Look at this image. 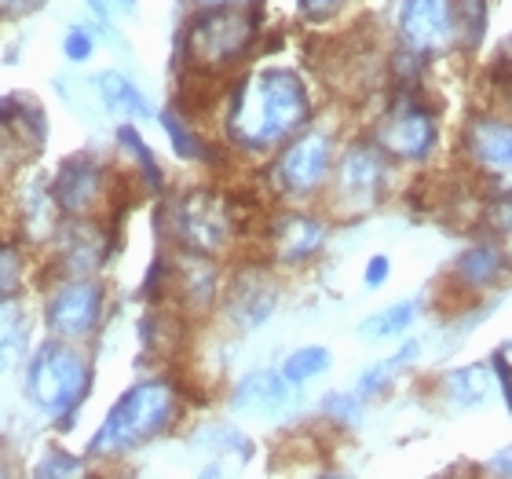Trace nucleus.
<instances>
[{"instance_id":"1","label":"nucleus","mask_w":512,"mask_h":479,"mask_svg":"<svg viewBox=\"0 0 512 479\" xmlns=\"http://www.w3.org/2000/svg\"><path fill=\"white\" fill-rule=\"evenodd\" d=\"M319 118L308 77L293 66H256L238 74L220 96V143L264 165L278 147Z\"/></svg>"},{"instance_id":"2","label":"nucleus","mask_w":512,"mask_h":479,"mask_svg":"<svg viewBox=\"0 0 512 479\" xmlns=\"http://www.w3.org/2000/svg\"><path fill=\"white\" fill-rule=\"evenodd\" d=\"M191 410V388L172 370L139 373L110 399L99 425L88 432L85 458L92 465H128L154 443L191 428Z\"/></svg>"},{"instance_id":"3","label":"nucleus","mask_w":512,"mask_h":479,"mask_svg":"<svg viewBox=\"0 0 512 479\" xmlns=\"http://www.w3.org/2000/svg\"><path fill=\"white\" fill-rule=\"evenodd\" d=\"M154 227L161 249L227 260L246 238L249 220L235 194L213 183H191L154 205Z\"/></svg>"},{"instance_id":"4","label":"nucleus","mask_w":512,"mask_h":479,"mask_svg":"<svg viewBox=\"0 0 512 479\" xmlns=\"http://www.w3.org/2000/svg\"><path fill=\"white\" fill-rule=\"evenodd\" d=\"M96 377V355L88 344L41 337L19 373L22 403L48 421L55 436H70L96 392Z\"/></svg>"},{"instance_id":"5","label":"nucleus","mask_w":512,"mask_h":479,"mask_svg":"<svg viewBox=\"0 0 512 479\" xmlns=\"http://www.w3.org/2000/svg\"><path fill=\"white\" fill-rule=\"evenodd\" d=\"M399 165L374 143L370 132H352L344 136L337 169H333L330 191L322 198V209L330 213L333 224H355L377 213L381 205L395 198L399 187Z\"/></svg>"},{"instance_id":"6","label":"nucleus","mask_w":512,"mask_h":479,"mask_svg":"<svg viewBox=\"0 0 512 479\" xmlns=\"http://www.w3.org/2000/svg\"><path fill=\"white\" fill-rule=\"evenodd\" d=\"M344 136L326 121H311L300 136L264 161V191L275 205H322L330 191Z\"/></svg>"},{"instance_id":"7","label":"nucleus","mask_w":512,"mask_h":479,"mask_svg":"<svg viewBox=\"0 0 512 479\" xmlns=\"http://www.w3.org/2000/svg\"><path fill=\"white\" fill-rule=\"evenodd\" d=\"M256 41H260V11H191L180 33L183 70L194 81H224L256 52Z\"/></svg>"},{"instance_id":"8","label":"nucleus","mask_w":512,"mask_h":479,"mask_svg":"<svg viewBox=\"0 0 512 479\" xmlns=\"http://www.w3.org/2000/svg\"><path fill=\"white\" fill-rule=\"evenodd\" d=\"M366 132L399 169H428L443 150V114L428 88H388V103Z\"/></svg>"},{"instance_id":"9","label":"nucleus","mask_w":512,"mask_h":479,"mask_svg":"<svg viewBox=\"0 0 512 479\" xmlns=\"http://www.w3.org/2000/svg\"><path fill=\"white\" fill-rule=\"evenodd\" d=\"M121 176L103 154L96 150H74L66 154L52 172V194L63 220H110L121 216Z\"/></svg>"},{"instance_id":"10","label":"nucleus","mask_w":512,"mask_h":479,"mask_svg":"<svg viewBox=\"0 0 512 479\" xmlns=\"http://www.w3.org/2000/svg\"><path fill=\"white\" fill-rule=\"evenodd\" d=\"M110 315V286L107 278H44L41 289V326L44 337L70 344L96 341Z\"/></svg>"},{"instance_id":"11","label":"nucleus","mask_w":512,"mask_h":479,"mask_svg":"<svg viewBox=\"0 0 512 479\" xmlns=\"http://www.w3.org/2000/svg\"><path fill=\"white\" fill-rule=\"evenodd\" d=\"M333 227L322 205H275L260 220V256L275 271H304L326 256Z\"/></svg>"},{"instance_id":"12","label":"nucleus","mask_w":512,"mask_h":479,"mask_svg":"<svg viewBox=\"0 0 512 479\" xmlns=\"http://www.w3.org/2000/svg\"><path fill=\"white\" fill-rule=\"evenodd\" d=\"M458 169L480 191H512V114L505 107H476L461 121Z\"/></svg>"},{"instance_id":"13","label":"nucleus","mask_w":512,"mask_h":479,"mask_svg":"<svg viewBox=\"0 0 512 479\" xmlns=\"http://www.w3.org/2000/svg\"><path fill=\"white\" fill-rule=\"evenodd\" d=\"M224 410L235 421L264 428H297L311 414L304 392L293 388L278 373V366H253V370L238 373L224 392Z\"/></svg>"},{"instance_id":"14","label":"nucleus","mask_w":512,"mask_h":479,"mask_svg":"<svg viewBox=\"0 0 512 479\" xmlns=\"http://www.w3.org/2000/svg\"><path fill=\"white\" fill-rule=\"evenodd\" d=\"M282 308V278L264 256H242L227 267V286L220 297V319L231 333L249 337L264 330Z\"/></svg>"},{"instance_id":"15","label":"nucleus","mask_w":512,"mask_h":479,"mask_svg":"<svg viewBox=\"0 0 512 479\" xmlns=\"http://www.w3.org/2000/svg\"><path fill=\"white\" fill-rule=\"evenodd\" d=\"M509 282H512L509 242H498V238L480 235V231L450 256L447 275H443V289L450 293V304H461V308H476L480 300L502 293Z\"/></svg>"},{"instance_id":"16","label":"nucleus","mask_w":512,"mask_h":479,"mask_svg":"<svg viewBox=\"0 0 512 479\" xmlns=\"http://www.w3.org/2000/svg\"><path fill=\"white\" fill-rule=\"evenodd\" d=\"M44 253L52 256V275L99 278L107 271L110 256L118 253V216H110V220H63L55 242Z\"/></svg>"},{"instance_id":"17","label":"nucleus","mask_w":512,"mask_h":479,"mask_svg":"<svg viewBox=\"0 0 512 479\" xmlns=\"http://www.w3.org/2000/svg\"><path fill=\"white\" fill-rule=\"evenodd\" d=\"M224 286H227L224 260L172 253L169 249V289H165V304H158V308H172L183 322L209 319L213 311H220Z\"/></svg>"},{"instance_id":"18","label":"nucleus","mask_w":512,"mask_h":479,"mask_svg":"<svg viewBox=\"0 0 512 479\" xmlns=\"http://www.w3.org/2000/svg\"><path fill=\"white\" fill-rule=\"evenodd\" d=\"M395 44L421 59H436L458 44V11L454 0H399L395 8Z\"/></svg>"},{"instance_id":"19","label":"nucleus","mask_w":512,"mask_h":479,"mask_svg":"<svg viewBox=\"0 0 512 479\" xmlns=\"http://www.w3.org/2000/svg\"><path fill=\"white\" fill-rule=\"evenodd\" d=\"M425 395L428 403L450 417L480 414L491 403H498L494 399V377L487 359L461 362V366H447V370L432 373L425 384Z\"/></svg>"},{"instance_id":"20","label":"nucleus","mask_w":512,"mask_h":479,"mask_svg":"<svg viewBox=\"0 0 512 479\" xmlns=\"http://www.w3.org/2000/svg\"><path fill=\"white\" fill-rule=\"evenodd\" d=\"M15 227L30 249H48L63 227V213L52 194V176L37 165H30L15 183Z\"/></svg>"},{"instance_id":"21","label":"nucleus","mask_w":512,"mask_h":479,"mask_svg":"<svg viewBox=\"0 0 512 479\" xmlns=\"http://www.w3.org/2000/svg\"><path fill=\"white\" fill-rule=\"evenodd\" d=\"M48 114L37 99L22 96V92H11V96H0V150L4 154H15V158L30 161L33 154H41L48 147Z\"/></svg>"},{"instance_id":"22","label":"nucleus","mask_w":512,"mask_h":479,"mask_svg":"<svg viewBox=\"0 0 512 479\" xmlns=\"http://www.w3.org/2000/svg\"><path fill=\"white\" fill-rule=\"evenodd\" d=\"M187 447L205 454V458L227 461V465H235V469H249L256 461V454H260L256 436L231 414L209 417V421L191 425L187 428Z\"/></svg>"},{"instance_id":"23","label":"nucleus","mask_w":512,"mask_h":479,"mask_svg":"<svg viewBox=\"0 0 512 479\" xmlns=\"http://www.w3.org/2000/svg\"><path fill=\"white\" fill-rule=\"evenodd\" d=\"M114 147H118V154L128 165V172H125L128 183H132L139 194L161 202V198L169 194V172L161 165L158 150L150 147V139L143 136V128L132 125V121H118V128H114Z\"/></svg>"},{"instance_id":"24","label":"nucleus","mask_w":512,"mask_h":479,"mask_svg":"<svg viewBox=\"0 0 512 479\" xmlns=\"http://www.w3.org/2000/svg\"><path fill=\"white\" fill-rule=\"evenodd\" d=\"M158 128L165 143H169L172 158L180 161V165H216V158L224 154V143L205 136L198 121L180 103H169V107L158 110Z\"/></svg>"},{"instance_id":"25","label":"nucleus","mask_w":512,"mask_h":479,"mask_svg":"<svg viewBox=\"0 0 512 479\" xmlns=\"http://www.w3.org/2000/svg\"><path fill=\"white\" fill-rule=\"evenodd\" d=\"M92 88H96L99 103L110 118L132 121V125H143V121H158V107L150 103V96L121 70H99L92 77Z\"/></svg>"},{"instance_id":"26","label":"nucleus","mask_w":512,"mask_h":479,"mask_svg":"<svg viewBox=\"0 0 512 479\" xmlns=\"http://www.w3.org/2000/svg\"><path fill=\"white\" fill-rule=\"evenodd\" d=\"M37 348L33 337V311L22 304V297L0 300V377L22 373L26 359Z\"/></svg>"},{"instance_id":"27","label":"nucleus","mask_w":512,"mask_h":479,"mask_svg":"<svg viewBox=\"0 0 512 479\" xmlns=\"http://www.w3.org/2000/svg\"><path fill=\"white\" fill-rule=\"evenodd\" d=\"M311 417H315V425L326 428L330 436L344 439V436H359L370 421V403H363L355 388H326V392L315 399L311 406Z\"/></svg>"},{"instance_id":"28","label":"nucleus","mask_w":512,"mask_h":479,"mask_svg":"<svg viewBox=\"0 0 512 479\" xmlns=\"http://www.w3.org/2000/svg\"><path fill=\"white\" fill-rule=\"evenodd\" d=\"M425 315V300L421 297H403V300H392V304H384V308L370 311L355 333H359V341L366 344H388V341H403L410 337V330L417 326V319Z\"/></svg>"},{"instance_id":"29","label":"nucleus","mask_w":512,"mask_h":479,"mask_svg":"<svg viewBox=\"0 0 512 479\" xmlns=\"http://www.w3.org/2000/svg\"><path fill=\"white\" fill-rule=\"evenodd\" d=\"M333 366H337V355H333L330 344H319V341L297 344V348H289V352L278 359V373H282L293 388H300V392H308L311 384H319L322 377H330Z\"/></svg>"},{"instance_id":"30","label":"nucleus","mask_w":512,"mask_h":479,"mask_svg":"<svg viewBox=\"0 0 512 479\" xmlns=\"http://www.w3.org/2000/svg\"><path fill=\"white\" fill-rule=\"evenodd\" d=\"M22 479H96V465L85 458V450H74L55 439L37 450V458L22 469Z\"/></svg>"},{"instance_id":"31","label":"nucleus","mask_w":512,"mask_h":479,"mask_svg":"<svg viewBox=\"0 0 512 479\" xmlns=\"http://www.w3.org/2000/svg\"><path fill=\"white\" fill-rule=\"evenodd\" d=\"M406 377H410V370H406L403 362L395 359V355H384V359L370 362V366H363V370L355 373L352 388L363 403L377 406V403H388Z\"/></svg>"},{"instance_id":"32","label":"nucleus","mask_w":512,"mask_h":479,"mask_svg":"<svg viewBox=\"0 0 512 479\" xmlns=\"http://www.w3.org/2000/svg\"><path fill=\"white\" fill-rule=\"evenodd\" d=\"M30 245L22 238H0V300L22 297L30 282Z\"/></svg>"},{"instance_id":"33","label":"nucleus","mask_w":512,"mask_h":479,"mask_svg":"<svg viewBox=\"0 0 512 479\" xmlns=\"http://www.w3.org/2000/svg\"><path fill=\"white\" fill-rule=\"evenodd\" d=\"M476 231L498 238V242H512V191H483L480 194ZM476 231H472V235H476Z\"/></svg>"},{"instance_id":"34","label":"nucleus","mask_w":512,"mask_h":479,"mask_svg":"<svg viewBox=\"0 0 512 479\" xmlns=\"http://www.w3.org/2000/svg\"><path fill=\"white\" fill-rule=\"evenodd\" d=\"M458 11V44L465 52H476L487 37V0H454Z\"/></svg>"},{"instance_id":"35","label":"nucleus","mask_w":512,"mask_h":479,"mask_svg":"<svg viewBox=\"0 0 512 479\" xmlns=\"http://www.w3.org/2000/svg\"><path fill=\"white\" fill-rule=\"evenodd\" d=\"M487 366H491V377H494V399H498V406H502L505 417L512 421V352L509 348H494L487 355Z\"/></svg>"},{"instance_id":"36","label":"nucleus","mask_w":512,"mask_h":479,"mask_svg":"<svg viewBox=\"0 0 512 479\" xmlns=\"http://www.w3.org/2000/svg\"><path fill=\"white\" fill-rule=\"evenodd\" d=\"M99 48V37L88 26H66L63 33V59L74 66H85L92 63V55Z\"/></svg>"},{"instance_id":"37","label":"nucleus","mask_w":512,"mask_h":479,"mask_svg":"<svg viewBox=\"0 0 512 479\" xmlns=\"http://www.w3.org/2000/svg\"><path fill=\"white\" fill-rule=\"evenodd\" d=\"M85 4L103 33H114V19H136L139 11V0H85Z\"/></svg>"},{"instance_id":"38","label":"nucleus","mask_w":512,"mask_h":479,"mask_svg":"<svg viewBox=\"0 0 512 479\" xmlns=\"http://www.w3.org/2000/svg\"><path fill=\"white\" fill-rule=\"evenodd\" d=\"M395 264L388 253H370L363 264V289L366 293H381L384 286H388V278H392Z\"/></svg>"},{"instance_id":"39","label":"nucleus","mask_w":512,"mask_h":479,"mask_svg":"<svg viewBox=\"0 0 512 479\" xmlns=\"http://www.w3.org/2000/svg\"><path fill=\"white\" fill-rule=\"evenodd\" d=\"M480 479H512V443H502L498 450H491L483 461L472 465Z\"/></svg>"},{"instance_id":"40","label":"nucleus","mask_w":512,"mask_h":479,"mask_svg":"<svg viewBox=\"0 0 512 479\" xmlns=\"http://www.w3.org/2000/svg\"><path fill=\"white\" fill-rule=\"evenodd\" d=\"M297 8L308 22H330L348 8V0H297Z\"/></svg>"},{"instance_id":"41","label":"nucleus","mask_w":512,"mask_h":479,"mask_svg":"<svg viewBox=\"0 0 512 479\" xmlns=\"http://www.w3.org/2000/svg\"><path fill=\"white\" fill-rule=\"evenodd\" d=\"M264 0H191L194 11H220V8H246V11H260Z\"/></svg>"},{"instance_id":"42","label":"nucleus","mask_w":512,"mask_h":479,"mask_svg":"<svg viewBox=\"0 0 512 479\" xmlns=\"http://www.w3.org/2000/svg\"><path fill=\"white\" fill-rule=\"evenodd\" d=\"M44 0H0V19H26Z\"/></svg>"},{"instance_id":"43","label":"nucleus","mask_w":512,"mask_h":479,"mask_svg":"<svg viewBox=\"0 0 512 479\" xmlns=\"http://www.w3.org/2000/svg\"><path fill=\"white\" fill-rule=\"evenodd\" d=\"M231 469H235V465H227V461L205 458L202 465H198V472H194V479H235Z\"/></svg>"},{"instance_id":"44","label":"nucleus","mask_w":512,"mask_h":479,"mask_svg":"<svg viewBox=\"0 0 512 479\" xmlns=\"http://www.w3.org/2000/svg\"><path fill=\"white\" fill-rule=\"evenodd\" d=\"M96 479H139L132 465H96Z\"/></svg>"},{"instance_id":"45","label":"nucleus","mask_w":512,"mask_h":479,"mask_svg":"<svg viewBox=\"0 0 512 479\" xmlns=\"http://www.w3.org/2000/svg\"><path fill=\"white\" fill-rule=\"evenodd\" d=\"M0 479H22V469L11 450H0Z\"/></svg>"},{"instance_id":"46","label":"nucleus","mask_w":512,"mask_h":479,"mask_svg":"<svg viewBox=\"0 0 512 479\" xmlns=\"http://www.w3.org/2000/svg\"><path fill=\"white\" fill-rule=\"evenodd\" d=\"M311 479H359L352 469H344V465H322V469L311 472Z\"/></svg>"},{"instance_id":"47","label":"nucleus","mask_w":512,"mask_h":479,"mask_svg":"<svg viewBox=\"0 0 512 479\" xmlns=\"http://www.w3.org/2000/svg\"><path fill=\"white\" fill-rule=\"evenodd\" d=\"M505 110H509V114H512V96H509V99H505Z\"/></svg>"}]
</instances>
